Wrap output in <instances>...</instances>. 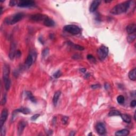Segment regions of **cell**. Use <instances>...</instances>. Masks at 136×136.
Listing matches in <instances>:
<instances>
[{
	"mask_svg": "<svg viewBox=\"0 0 136 136\" xmlns=\"http://www.w3.org/2000/svg\"><path fill=\"white\" fill-rule=\"evenodd\" d=\"M131 3L132 1H128L118 4L112 8L111 13L114 15H119L126 13L129 9Z\"/></svg>",
	"mask_w": 136,
	"mask_h": 136,
	"instance_id": "6da1fadb",
	"label": "cell"
},
{
	"mask_svg": "<svg viewBox=\"0 0 136 136\" xmlns=\"http://www.w3.org/2000/svg\"><path fill=\"white\" fill-rule=\"evenodd\" d=\"M24 16V14L23 12H19L15 14L11 18H8L5 20V23L8 24H15L19 21L23 19Z\"/></svg>",
	"mask_w": 136,
	"mask_h": 136,
	"instance_id": "7a4b0ae2",
	"label": "cell"
},
{
	"mask_svg": "<svg viewBox=\"0 0 136 136\" xmlns=\"http://www.w3.org/2000/svg\"><path fill=\"white\" fill-rule=\"evenodd\" d=\"M63 30L71 34L74 35H78L81 32V29H80V28L74 24L66 25V26L64 27Z\"/></svg>",
	"mask_w": 136,
	"mask_h": 136,
	"instance_id": "3957f363",
	"label": "cell"
},
{
	"mask_svg": "<svg viewBox=\"0 0 136 136\" xmlns=\"http://www.w3.org/2000/svg\"><path fill=\"white\" fill-rule=\"evenodd\" d=\"M97 53L99 59L101 60H103L107 57L109 54V48L106 46L102 45L98 48Z\"/></svg>",
	"mask_w": 136,
	"mask_h": 136,
	"instance_id": "277c9868",
	"label": "cell"
},
{
	"mask_svg": "<svg viewBox=\"0 0 136 136\" xmlns=\"http://www.w3.org/2000/svg\"><path fill=\"white\" fill-rule=\"evenodd\" d=\"M47 18H48V16H47L40 13L35 14V15H32L30 16V20L34 21H44Z\"/></svg>",
	"mask_w": 136,
	"mask_h": 136,
	"instance_id": "5b68a950",
	"label": "cell"
},
{
	"mask_svg": "<svg viewBox=\"0 0 136 136\" xmlns=\"http://www.w3.org/2000/svg\"><path fill=\"white\" fill-rule=\"evenodd\" d=\"M36 54L35 52L29 54L24 62L25 65H27L28 67H29V66H31L32 63L34 62V60L35 59V57H34V56H36Z\"/></svg>",
	"mask_w": 136,
	"mask_h": 136,
	"instance_id": "8992f818",
	"label": "cell"
},
{
	"mask_svg": "<svg viewBox=\"0 0 136 136\" xmlns=\"http://www.w3.org/2000/svg\"><path fill=\"white\" fill-rule=\"evenodd\" d=\"M35 4V2L32 1H21L18 2V6L21 8H27V7H32L34 6Z\"/></svg>",
	"mask_w": 136,
	"mask_h": 136,
	"instance_id": "52a82bcc",
	"label": "cell"
},
{
	"mask_svg": "<svg viewBox=\"0 0 136 136\" xmlns=\"http://www.w3.org/2000/svg\"><path fill=\"white\" fill-rule=\"evenodd\" d=\"M8 116V110L6 109H4L3 110L1 114V118H0V127H3L4 125V123L6 121L7 119Z\"/></svg>",
	"mask_w": 136,
	"mask_h": 136,
	"instance_id": "ba28073f",
	"label": "cell"
},
{
	"mask_svg": "<svg viewBox=\"0 0 136 136\" xmlns=\"http://www.w3.org/2000/svg\"><path fill=\"white\" fill-rule=\"evenodd\" d=\"M16 43L14 41H12L10 45V51H9V56L10 59L13 60L15 58L16 54Z\"/></svg>",
	"mask_w": 136,
	"mask_h": 136,
	"instance_id": "9c48e42d",
	"label": "cell"
},
{
	"mask_svg": "<svg viewBox=\"0 0 136 136\" xmlns=\"http://www.w3.org/2000/svg\"><path fill=\"white\" fill-rule=\"evenodd\" d=\"M96 130L98 134L100 135H103L106 133V128L103 123L99 122L97 124Z\"/></svg>",
	"mask_w": 136,
	"mask_h": 136,
	"instance_id": "30bf717a",
	"label": "cell"
},
{
	"mask_svg": "<svg viewBox=\"0 0 136 136\" xmlns=\"http://www.w3.org/2000/svg\"><path fill=\"white\" fill-rule=\"evenodd\" d=\"M10 72V66L7 64H4L3 68V80L9 79Z\"/></svg>",
	"mask_w": 136,
	"mask_h": 136,
	"instance_id": "8fae6325",
	"label": "cell"
},
{
	"mask_svg": "<svg viewBox=\"0 0 136 136\" xmlns=\"http://www.w3.org/2000/svg\"><path fill=\"white\" fill-rule=\"evenodd\" d=\"M27 123L24 121H21L19 122L18 125V135H21L23 134L24 130L26 128Z\"/></svg>",
	"mask_w": 136,
	"mask_h": 136,
	"instance_id": "7c38bea8",
	"label": "cell"
},
{
	"mask_svg": "<svg viewBox=\"0 0 136 136\" xmlns=\"http://www.w3.org/2000/svg\"><path fill=\"white\" fill-rule=\"evenodd\" d=\"M101 1H99V0H97V1H94L92 2L91 3L90 7L89 8V10L91 12H95L97 9V8L99 5L100 3H101Z\"/></svg>",
	"mask_w": 136,
	"mask_h": 136,
	"instance_id": "4fadbf2b",
	"label": "cell"
},
{
	"mask_svg": "<svg viewBox=\"0 0 136 136\" xmlns=\"http://www.w3.org/2000/svg\"><path fill=\"white\" fill-rule=\"evenodd\" d=\"M126 30L128 34H129V35L134 34L136 30V24H132L128 25L126 28Z\"/></svg>",
	"mask_w": 136,
	"mask_h": 136,
	"instance_id": "5bb4252c",
	"label": "cell"
},
{
	"mask_svg": "<svg viewBox=\"0 0 136 136\" xmlns=\"http://www.w3.org/2000/svg\"><path fill=\"white\" fill-rule=\"evenodd\" d=\"M61 94V92L60 91H57L54 94L53 98V104L55 106H56Z\"/></svg>",
	"mask_w": 136,
	"mask_h": 136,
	"instance_id": "9a60e30c",
	"label": "cell"
},
{
	"mask_svg": "<svg viewBox=\"0 0 136 136\" xmlns=\"http://www.w3.org/2000/svg\"><path fill=\"white\" fill-rule=\"evenodd\" d=\"M44 24L46 27H51L54 26L55 23H54V21L52 20V19H50L48 17L44 21Z\"/></svg>",
	"mask_w": 136,
	"mask_h": 136,
	"instance_id": "2e32d148",
	"label": "cell"
},
{
	"mask_svg": "<svg viewBox=\"0 0 136 136\" xmlns=\"http://www.w3.org/2000/svg\"><path fill=\"white\" fill-rule=\"evenodd\" d=\"M120 116L122 119V120L124 121L125 122L127 123H129L131 122V118L129 114H121Z\"/></svg>",
	"mask_w": 136,
	"mask_h": 136,
	"instance_id": "e0dca14e",
	"label": "cell"
},
{
	"mask_svg": "<svg viewBox=\"0 0 136 136\" xmlns=\"http://www.w3.org/2000/svg\"><path fill=\"white\" fill-rule=\"evenodd\" d=\"M129 131L127 129H122L117 131L115 133L116 136H126L129 134Z\"/></svg>",
	"mask_w": 136,
	"mask_h": 136,
	"instance_id": "ac0fdd59",
	"label": "cell"
},
{
	"mask_svg": "<svg viewBox=\"0 0 136 136\" xmlns=\"http://www.w3.org/2000/svg\"><path fill=\"white\" fill-rule=\"evenodd\" d=\"M136 69L134 68L129 72V79L132 81H135L136 80Z\"/></svg>",
	"mask_w": 136,
	"mask_h": 136,
	"instance_id": "d6986e66",
	"label": "cell"
},
{
	"mask_svg": "<svg viewBox=\"0 0 136 136\" xmlns=\"http://www.w3.org/2000/svg\"><path fill=\"white\" fill-rule=\"evenodd\" d=\"M15 111L16 113L20 112L24 114H28L30 113V110L29 109H28V108H26V107L20 108V109L15 110Z\"/></svg>",
	"mask_w": 136,
	"mask_h": 136,
	"instance_id": "ffe728a7",
	"label": "cell"
},
{
	"mask_svg": "<svg viewBox=\"0 0 136 136\" xmlns=\"http://www.w3.org/2000/svg\"><path fill=\"white\" fill-rule=\"evenodd\" d=\"M26 95L28 97V98L30 101H31L32 103H36V100L35 98L34 97V96L32 95V93L30 92V91H26Z\"/></svg>",
	"mask_w": 136,
	"mask_h": 136,
	"instance_id": "44dd1931",
	"label": "cell"
},
{
	"mask_svg": "<svg viewBox=\"0 0 136 136\" xmlns=\"http://www.w3.org/2000/svg\"><path fill=\"white\" fill-rule=\"evenodd\" d=\"M68 43H69V45H71L72 47V48H74L75 49L80 50V51H82V50L84 49V47H82L81 46H80L79 45H76V44H74L72 42H70V41H69Z\"/></svg>",
	"mask_w": 136,
	"mask_h": 136,
	"instance_id": "7402d4cb",
	"label": "cell"
},
{
	"mask_svg": "<svg viewBox=\"0 0 136 136\" xmlns=\"http://www.w3.org/2000/svg\"><path fill=\"white\" fill-rule=\"evenodd\" d=\"M136 37V36L135 33L132 34H130L127 37V41H128L129 43H131L132 42H134V41L135 40Z\"/></svg>",
	"mask_w": 136,
	"mask_h": 136,
	"instance_id": "603a6c76",
	"label": "cell"
},
{
	"mask_svg": "<svg viewBox=\"0 0 136 136\" xmlns=\"http://www.w3.org/2000/svg\"><path fill=\"white\" fill-rule=\"evenodd\" d=\"M4 85H5V88L7 90H9V89L11 87V80L10 79H6L4 80Z\"/></svg>",
	"mask_w": 136,
	"mask_h": 136,
	"instance_id": "cb8c5ba5",
	"label": "cell"
},
{
	"mask_svg": "<svg viewBox=\"0 0 136 136\" xmlns=\"http://www.w3.org/2000/svg\"><path fill=\"white\" fill-rule=\"evenodd\" d=\"M121 113L118 111L117 110H112L109 113V116H118L120 115Z\"/></svg>",
	"mask_w": 136,
	"mask_h": 136,
	"instance_id": "d4e9b609",
	"label": "cell"
},
{
	"mask_svg": "<svg viewBox=\"0 0 136 136\" xmlns=\"http://www.w3.org/2000/svg\"><path fill=\"white\" fill-rule=\"evenodd\" d=\"M124 101H125L124 97V96L122 95H119L117 97V102L119 104H123Z\"/></svg>",
	"mask_w": 136,
	"mask_h": 136,
	"instance_id": "484cf974",
	"label": "cell"
},
{
	"mask_svg": "<svg viewBox=\"0 0 136 136\" xmlns=\"http://www.w3.org/2000/svg\"><path fill=\"white\" fill-rule=\"evenodd\" d=\"M87 58V59L91 62L94 63H96V59L92 55H91V54L88 55Z\"/></svg>",
	"mask_w": 136,
	"mask_h": 136,
	"instance_id": "4316f807",
	"label": "cell"
},
{
	"mask_svg": "<svg viewBox=\"0 0 136 136\" xmlns=\"http://www.w3.org/2000/svg\"><path fill=\"white\" fill-rule=\"evenodd\" d=\"M61 76H62L61 71L60 70H58L54 73V74L53 75V77L54 78H58L60 77Z\"/></svg>",
	"mask_w": 136,
	"mask_h": 136,
	"instance_id": "83f0119b",
	"label": "cell"
},
{
	"mask_svg": "<svg viewBox=\"0 0 136 136\" xmlns=\"http://www.w3.org/2000/svg\"><path fill=\"white\" fill-rule=\"evenodd\" d=\"M49 50L48 48L44 49L42 51V56L43 57H46L49 54Z\"/></svg>",
	"mask_w": 136,
	"mask_h": 136,
	"instance_id": "f1b7e54d",
	"label": "cell"
},
{
	"mask_svg": "<svg viewBox=\"0 0 136 136\" xmlns=\"http://www.w3.org/2000/svg\"><path fill=\"white\" fill-rule=\"evenodd\" d=\"M6 102H7V97L6 95H4L3 97H2V99L1 100V104L2 105H4L6 103Z\"/></svg>",
	"mask_w": 136,
	"mask_h": 136,
	"instance_id": "f546056e",
	"label": "cell"
},
{
	"mask_svg": "<svg viewBox=\"0 0 136 136\" xmlns=\"http://www.w3.org/2000/svg\"><path fill=\"white\" fill-rule=\"evenodd\" d=\"M40 114H35L34 115H33L32 116V118H31V120L32 121H35V120H36L37 119H38V117H40Z\"/></svg>",
	"mask_w": 136,
	"mask_h": 136,
	"instance_id": "4dcf8cb0",
	"label": "cell"
},
{
	"mask_svg": "<svg viewBox=\"0 0 136 136\" xmlns=\"http://www.w3.org/2000/svg\"><path fill=\"white\" fill-rule=\"evenodd\" d=\"M18 4V2L16 1H14V0H12V1H11L10 2V5L11 7H13L16 4Z\"/></svg>",
	"mask_w": 136,
	"mask_h": 136,
	"instance_id": "1f68e13d",
	"label": "cell"
},
{
	"mask_svg": "<svg viewBox=\"0 0 136 136\" xmlns=\"http://www.w3.org/2000/svg\"><path fill=\"white\" fill-rule=\"evenodd\" d=\"M16 57H17L18 58L20 57L21 56V51H20V50H17V51H16Z\"/></svg>",
	"mask_w": 136,
	"mask_h": 136,
	"instance_id": "d6a6232c",
	"label": "cell"
},
{
	"mask_svg": "<svg viewBox=\"0 0 136 136\" xmlns=\"http://www.w3.org/2000/svg\"><path fill=\"white\" fill-rule=\"evenodd\" d=\"M136 105V100H133L130 103V106L132 107H135Z\"/></svg>",
	"mask_w": 136,
	"mask_h": 136,
	"instance_id": "836d02e7",
	"label": "cell"
},
{
	"mask_svg": "<svg viewBox=\"0 0 136 136\" xmlns=\"http://www.w3.org/2000/svg\"><path fill=\"white\" fill-rule=\"evenodd\" d=\"M100 87V85H93L91 86V88H92L93 89H96V88H99Z\"/></svg>",
	"mask_w": 136,
	"mask_h": 136,
	"instance_id": "e575fe53",
	"label": "cell"
},
{
	"mask_svg": "<svg viewBox=\"0 0 136 136\" xmlns=\"http://www.w3.org/2000/svg\"><path fill=\"white\" fill-rule=\"evenodd\" d=\"M67 120H68V118L64 117V118L63 119V123H66V122H67Z\"/></svg>",
	"mask_w": 136,
	"mask_h": 136,
	"instance_id": "d590c367",
	"label": "cell"
},
{
	"mask_svg": "<svg viewBox=\"0 0 136 136\" xmlns=\"http://www.w3.org/2000/svg\"><path fill=\"white\" fill-rule=\"evenodd\" d=\"M80 71H81L82 73H85L86 71V69L85 68H82L81 69H80Z\"/></svg>",
	"mask_w": 136,
	"mask_h": 136,
	"instance_id": "8d00e7d4",
	"label": "cell"
},
{
	"mask_svg": "<svg viewBox=\"0 0 136 136\" xmlns=\"http://www.w3.org/2000/svg\"><path fill=\"white\" fill-rule=\"evenodd\" d=\"M73 132H71V134H70V136H72V135L74 136V134H73Z\"/></svg>",
	"mask_w": 136,
	"mask_h": 136,
	"instance_id": "74e56055",
	"label": "cell"
},
{
	"mask_svg": "<svg viewBox=\"0 0 136 136\" xmlns=\"http://www.w3.org/2000/svg\"><path fill=\"white\" fill-rule=\"evenodd\" d=\"M134 119H135V120H136V113H135V114H134Z\"/></svg>",
	"mask_w": 136,
	"mask_h": 136,
	"instance_id": "f35d334b",
	"label": "cell"
}]
</instances>
